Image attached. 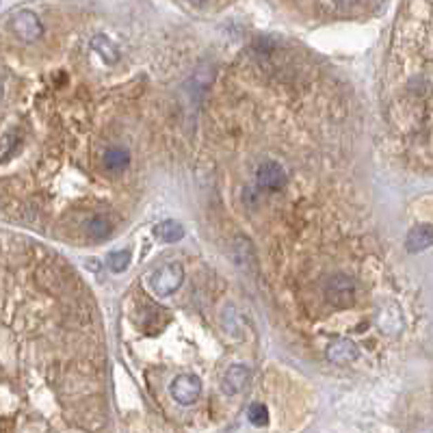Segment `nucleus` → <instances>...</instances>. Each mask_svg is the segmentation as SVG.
I'll use <instances>...</instances> for the list:
<instances>
[{
    "instance_id": "nucleus-1",
    "label": "nucleus",
    "mask_w": 433,
    "mask_h": 433,
    "mask_svg": "<svg viewBox=\"0 0 433 433\" xmlns=\"http://www.w3.org/2000/svg\"><path fill=\"white\" fill-rule=\"evenodd\" d=\"M182 282H184V269L180 262H169L150 276V286L158 297L173 295L182 286Z\"/></svg>"
},
{
    "instance_id": "nucleus-2",
    "label": "nucleus",
    "mask_w": 433,
    "mask_h": 433,
    "mask_svg": "<svg viewBox=\"0 0 433 433\" xmlns=\"http://www.w3.org/2000/svg\"><path fill=\"white\" fill-rule=\"evenodd\" d=\"M169 394L173 401H178L180 405H193L202 394V379L198 375H178L169 386Z\"/></svg>"
},
{
    "instance_id": "nucleus-3",
    "label": "nucleus",
    "mask_w": 433,
    "mask_h": 433,
    "mask_svg": "<svg viewBox=\"0 0 433 433\" xmlns=\"http://www.w3.org/2000/svg\"><path fill=\"white\" fill-rule=\"evenodd\" d=\"M325 297L336 308H349L356 299V284L347 276H334L325 284Z\"/></svg>"
},
{
    "instance_id": "nucleus-4",
    "label": "nucleus",
    "mask_w": 433,
    "mask_h": 433,
    "mask_svg": "<svg viewBox=\"0 0 433 433\" xmlns=\"http://www.w3.org/2000/svg\"><path fill=\"white\" fill-rule=\"evenodd\" d=\"M11 28H13V33L24 41H35L44 33V26H41L39 18L33 11H26V9H22V11H18L13 15Z\"/></svg>"
},
{
    "instance_id": "nucleus-5",
    "label": "nucleus",
    "mask_w": 433,
    "mask_h": 433,
    "mask_svg": "<svg viewBox=\"0 0 433 433\" xmlns=\"http://www.w3.org/2000/svg\"><path fill=\"white\" fill-rule=\"evenodd\" d=\"M256 180H258L260 189L278 191V189L284 186L286 175H284V169L276 163V160H264V163H260L258 171H256Z\"/></svg>"
},
{
    "instance_id": "nucleus-6",
    "label": "nucleus",
    "mask_w": 433,
    "mask_h": 433,
    "mask_svg": "<svg viewBox=\"0 0 433 433\" xmlns=\"http://www.w3.org/2000/svg\"><path fill=\"white\" fill-rule=\"evenodd\" d=\"M360 356V351H358V345L354 340H349V338H338V340H334L327 349V358L334 362V364H338V366H345V364H351V362H356Z\"/></svg>"
},
{
    "instance_id": "nucleus-7",
    "label": "nucleus",
    "mask_w": 433,
    "mask_h": 433,
    "mask_svg": "<svg viewBox=\"0 0 433 433\" xmlns=\"http://www.w3.org/2000/svg\"><path fill=\"white\" fill-rule=\"evenodd\" d=\"M247 379H249V368L243 366V364H236L232 366L230 371L223 377V392L226 394H238L243 392V388L247 386Z\"/></svg>"
},
{
    "instance_id": "nucleus-8",
    "label": "nucleus",
    "mask_w": 433,
    "mask_h": 433,
    "mask_svg": "<svg viewBox=\"0 0 433 433\" xmlns=\"http://www.w3.org/2000/svg\"><path fill=\"white\" fill-rule=\"evenodd\" d=\"M431 243H433V230H431V226H416L407 234V238H405V247L412 253H418V251L429 249Z\"/></svg>"
},
{
    "instance_id": "nucleus-9",
    "label": "nucleus",
    "mask_w": 433,
    "mask_h": 433,
    "mask_svg": "<svg viewBox=\"0 0 433 433\" xmlns=\"http://www.w3.org/2000/svg\"><path fill=\"white\" fill-rule=\"evenodd\" d=\"M154 236H158L163 243H175V240L184 238V228L180 226L178 221L167 219V221L158 223V226L154 228Z\"/></svg>"
},
{
    "instance_id": "nucleus-10",
    "label": "nucleus",
    "mask_w": 433,
    "mask_h": 433,
    "mask_svg": "<svg viewBox=\"0 0 433 433\" xmlns=\"http://www.w3.org/2000/svg\"><path fill=\"white\" fill-rule=\"evenodd\" d=\"M91 48L95 52H98L106 63H117V59H119V48L110 41L108 37H104V35H95L93 39H91Z\"/></svg>"
},
{
    "instance_id": "nucleus-11",
    "label": "nucleus",
    "mask_w": 433,
    "mask_h": 433,
    "mask_svg": "<svg viewBox=\"0 0 433 433\" xmlns=\"http://www.w3.org/2000/svg\"><path fill=\"white\" fill-rule=\"evenodd\" d=\"M128 163H131V156H128L126 150H119V148H113V150H108L104 154V167L108 171H113V173H119L128 167Z\"/></svg>"
},
{
    "instance_id": "nucleus-12",
    "label": "nucleus",
    "mask_w": 433,
    "mask_h": 433,
    "mask_svg": "<svg viewBox=\"0 0 433 433\" xmlns=\"http://www.w3.org/2000/svg\"><path fill=\"white\" fill-rule=\"evenodd\" d=\"M87 232L93 238H104L110 234V223L104 217H93L87 221Z\"/></svg>"
},
{
    "instance_id": "nucleus-13",
    "label": "nucleus",
    "mask_w": 433,
    "mask_h": 433,
    "mask_svg": "<svg viewBox=\"0 0 433 433\" xmlns=\"http://www.w3.org/2000/svg\"><path fill=\"white\" fill-rule=\"evenodd\" d=\"M247 418L256 427L267 425L269 423V410H267V405H262V403H251L249 410H247Z\"/></svg>"
},
{
    "instance_id": "nucleus-14",
    "label": "nucleus",
    "mask_w": 433,
    "mask_h": 433,
    "mask_svg": "<svg viewBox=\"0 0 433 433\" xmlns=\"http://www.w3.org/2000/svg\"><path fill=\"white\" fill-rule=\"evenodd\" d=\"M131 264V251H113L108 256V269L115 273H124Z\"/></svg>"
},
{
    "instance_id": "nucleus-15",
    "label": "nucleus",
    "mask_w": 433,
    "mask_h": 433,
    "mask_svg": "<svg viewBox=\"0 0 433 433\" xmlns=\"http://www.w3.org/2000/svg\"><path fill=\"white\" fill-rule=\"evenodd\" d=\"M336 3L343 5V7H347V5H351V3H356V0H336Z\"/></svg>"
},
{
    "instance_id": "nucleus-16",
    "label": "nucleus",
    "mask_w": 433,
    "mask_h": 433,
    "mask_svg": "<svg viewBox=\"0 0 433 433\" xmlns=\"http://www.w3.org/2000/svg\"><path fill=\"white\" fill-rule=\"evenodd\" d=\"M189 3H195V5H200V3H204V0H189Z\"/></svg>"
},
{
    "instance_id": "nucleus-17",
    "label": "nucleus",
    "mask_w": 433,
    "mask_h": 433,
    "mask_svg": "<svg viewBox=\"0 0 433 433\" xmlns=\"http://www.w3.org/2000/svg\"><path fill=\"white\" fill-rule=\"evenodd\" d=\"M0 93H3V91H0Z\"/></svg>"
}]
</instances>
